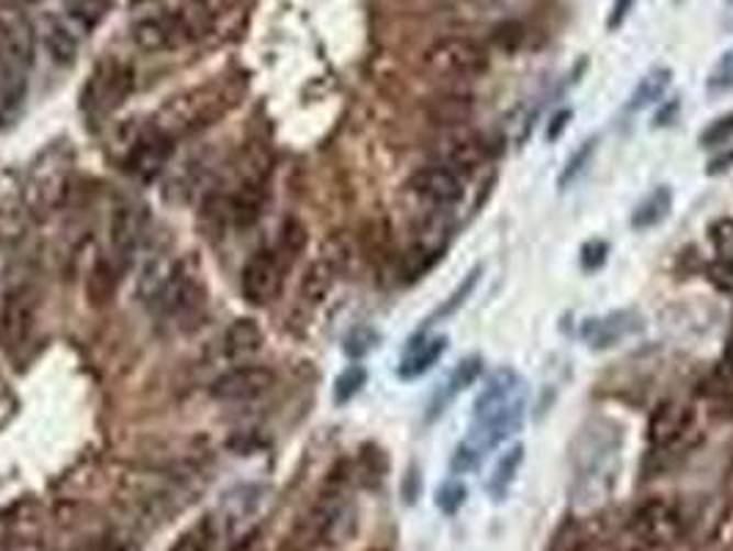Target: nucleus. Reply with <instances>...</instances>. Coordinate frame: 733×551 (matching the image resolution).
Here are the masks:
<instances>
[{
	"mask_svg": "<svg viewBox=\"0 0 733 551\" xmlns=\"http://www.w3.org/2000/svg\"><path fill=\"white\" fill-rule=\"evenodd\" d=\"M526 384L515 370L499 367L475 400L469 441L480 452L510 439L524 422Z\"/></svg>",
	"mask_w": 733,
	"mask_h": 551,
	"instance_id": "1",
	"label": "nucleus"
},
{
	"mask_svg": "<svg viewBox=\"0 0 733 551\" xmlns=\"http://www.w3.org/2000/svg\"><path fill=\"white\" fill-rule=\"evenodd\" d=\"M34 64V29L23 14L0 12V100L7 106L20 102Z\"/></svg>",
	"mask_w": 733,
	"mask_h": 551,
	"instance_id": "2",
	"label": "nucleus"
},
{
	"mask_svg": "<svg viewBox=\"0 0 733 551\" xmlns=\"http://www.w3.org/2000/svg\"><path fill=\"white\" fill-rule=\"evenodd\" d=\"M204 12H197L193 7L188 9H157V12L144 14L133 25V42L144 53H168L179 51L182 45L193 42L202 23Z\"/></svg>",
	"mask_w": 733,
	"mask_h": 551,
	"instance_id": "3",
	"label": "nucleus"
},
{
	"mask_svg": "<svg viewBox=\"0 0 733 551\" xmlns=\"http://www.w3.org/2000/svg\"><path fill=\"white\" fill-rule=\"evenodd\" d=\"M40 318V296L31 285H18L0 301V351L9 359L23 356Z\"/></svg>",
	"mask_w": 733,
	"mask_h": 551,
	"instance_id": "4",
	"label": "nucleus"
},
{
	"mask_svg": "<svg viewBox=\"0 0 733 551\" xmlns=\"http://www.w3.org/2000/svg\"><path fill=\"white\" fill-rule=\"evenodd\" d=\"M618 469V436L607 430H590L585 433L582 447L577 452V485L582 491H590V499H599L607 494L615 480Z\"/></svg>",
	"mask_w": 733,
	"mask_h": 551,
	"instance_id": "5",
	"label": "nucleus"
},
{
	"mask_svg": "<svg viewBox=\"0 0 733 551\" xmlns=\"http://www.w3.org/2000/svg\"><path fill=\"white\" fill-rule=\"evenodd\" d=\"M491 62H488V53L482 51L477 42L464 40V36H447V40H438L431 51L425 53V69L431 75L442 80H455V84H464V80H477L480 75L488 73Z\"/></svg>",
	"mask_w": 733,
	"mask_h": 551,
	"instance_id": "6",
	"label": "nucleus"
},
{
	"mask_svg": "<svg viewBox=\"0 0 733 551\" xmlns=\"http://www.w3.org/2000/svg\"><path fill=\"white\" fill-rule=\"evenodd\" d=\"M285 271V260L270 249H259L248 256L241 271V293L248 307H268L279 296Z\"/></svg>",
	"mask_w": 733,
	"mask_h": 551,
	"instance_id": "7",
	"label": "nucleus"
},
{
	"mask_svg": "<svg viewBox=\"0 0 733 551\" xmlns=\"http://www.w3.org/2000/svg\"><path fill=\"white\" fill-rule=\"evenodd\" d=\"M149 232V212L141 201H122L113 207L111 223H108V240H111V260L124 271L141 243Z\"/></svg>",
	"mask_w": 733,
	"mask_h": 551,
	"instance_id": "8",
	"label": "nucleus"
},
{
	"mask_svg": "<svg viewBox=\"0 0 733 551\" xmlns=\"http://www.w3.org/2000/svg\"><path fill=\"white\" fill-rule=\"evenodd\" d=\"M632 532L640 543L670 546L684 532V513L670 499H648L632 513Z\"/></svg>",
	"mask_w": 733,
	"mask_h": 551,
	"instance_id": "9",
	"label": "nucleus"
},
{
	"mask_svg": "<svg viewBox=\"0 0 733 551\" xmlns=\"http://www.w3.org/2000/svg\"><path fill=\"white\" fill-rule=\"evenodd\" d=\"M276 384L274 370L265 364H237L213 381L210 395L219 403H252L268 395Z\"/></svg>",
	"mask_w": 733,
	"mask_h": 551,
	"instance_id": "10",
	"label": "nucleus"
},
{
	"mask_svg": "<svg viewBox=\"0 0 733 551\" xmlns=\"http://www.w3.org/2000/svg\"><path fill=\"white\" fill-rule=\"evenodd\" d=\"M174 155V139L168 130L149 128L130 144L127 157H124V168L133 174L141 183L155 179L163 168L168 166Z\"/></svg>",
	"mask_w": 733,
	"mask_h": 551,
	"instance_id": "11",
	"label": "nucleus"
},
{
	"mask_svg": "<svg viewBox=\"0 0 733 551\" xmlns=\"http://www.w3.org/2000/svg\"><path fill=\"white\" fill-rule=\"evenodd\" d=\"M692 425V408L687 403L678 400H662L654 408L648 419V447L654 455H665V452L676 450L689 433Z\"/></svg>",
	"mask_w": 733,
	"mask_h": 551,
	"instance_id": "12",
	"label": "nucleus"
},
{
	"mask_svg": "<svg viewBox=\"0 0 733 551\" xmlns=\"http://www.w3.org/2000/svg\"><path fill=\"white\" fill-rule=\"evenodd\" d=\"M409 190L417 196V199L427 201L433 207H455L460 199H464L466 188H464V177L455 174L453 168L447 166H425L409 179Z\"/></svg>",
	"mask_w": 733,
	"mask_h": 551,
	"instance_id": "13",
	"label": "nucleus"
},
{
	"mask_svg": "<svg viewBox=\"0 0 733 551\" xmlns=\"http://www.w3.org/2000/svg\"><path fill=\"white\" fill-rule=\"evenodd\" d=\"M643 326V318H640L634 309H618V312L604 315V318L585 320L579 334H582V340L588 342L593 351H607V348H615L618 342L640 334Z\"/></svg>",
	"mask_w": 733,
	"mask_h": 551,
	"instance_id": "14",
	"label": "nucleus"
},
{
	"mask_svg": "<svg viewBox=\"0 0 733 551\" xmlns=\"http://www.w3.org/2000/svg\"><path fill=\"white\" fill-rule=\"evenodd\" d=\"M155 307L168 318H188L202 307V285H199L197 273L188 271L186 265H177V273L166 285V290L157 296Z\"/></svg>",
	"mask_w": 733,
	"mask_h": 551,
	"instance_id": "15",
	"label": "nucleus"
},
{
	"mask_svg": "<svg viewBox=\"0 0 733 551\" xmlns=\"http://www.w3.org/2000/svg\"><path fill=\"white\" fill-rule=\"evenodd\" d=\"M130 91H133V69L113 62L102 73H97L91 84V102H97L102 111H113L127 100Z\"/></svg>",
	"mask_w": 733,
	"mask_h": 551,
	"instance_id": "16",
	"label": "nucleus"
},
{
	"mask_svg": "<svg viewBox=\"0 0 733 551\" xmlns=\"http://www.w3.org/2000/svg\"><path fill=\"white\" fill-rule=\"evenodd\" d=\"M444 351H447V337H414L406 348L398 375L406 381L420 378L427 370H433V364L444 356Z\"/></svg>",
	"mask_w": 733,
	"mask_h": 551,
	"instance_id": "17",
	"label": "nucleus"
},
{
	"mask_svg": "<svg viewBox=\"0 0 733 551\" xmlns=\"http://www.w3.org/2000/svg\"><path fill=\"white\" fill-rule=\"evenodd\" d=\"M263 329H259L257 320L252 318H241L235 320V323L226 329L224 334V353L230 359H235V362H241V359H248L254 356V353L263 348Z\"/></svg>",
	"mask_w": 733,
	"mask_h": 551,
	"instance_id": "18",
	"label": "nucleus"
},
{
	"mask_svg": "<svg viewBox=\"0 0 733 551\" xmlns=\"http://www.w3.org/2000/svg\"><path fill=\"white\" fill-rule=\"evenodd\" d=\"M119 279H122V267H119L111 256H100V260L95 262V267L89 271V276H86L89 301L95 304V307H102V304L111 301Z\"/></svg>",
	"mask_w": 733,
	"mask_h": 551,
	"instance_id": "19",
	"label": "nucleus"
},
{
	"mask_svg": "<svg viewBox=\"0 0 733 551\" xmlns=\"http://www.w3.org/2000/svg\"><path fill=\"white\" fill-rule=\"evenodd\" d=\"M670 84H673V69L654 67L651 73H645L643 78H640L637 86H634L632 97H629V102H626V111L637 113V111H645L648 106H654V102H659L662 95L670 89Z\"/></svg>",
	"mask_w": 733,
	"mask_h": 551,
	"instance_id": "20",
	"label": "nucleus"
},
{
	"mask_svg": "<svg viewBox=\"0 0 733 551\" xmlns=\"http://www.w3.org/2000/svg\"><path fill=\"white\" fill-rule=\"evenodd\" d=\"M488 157V146L482 144L480 139H460V141H453V144L444 150L442 155V166L453 168L455 174H475L477 168L486 163Z\"/></svg>",
	"mask_w": 733,
	"mask_h": 551,
	"instance_id": "21",
	"label": "nucleus"
},
{
	"mask_svg": "<svg viewBox=\"0 0 733 551\" xmlns=\"http://www.w3.org/2000/svg\"><path fill=\"white\" fill-rule=\"evenodd\" d=\"M334 282H336V262L331 260V256H320V260H314L312 265L307 267V273H303L301 298L307 304H312V307H318V304L331 293Z\"/></svg>",
	"mask_w": 733,
	"mask_h": 551,
	"instance_id": "22",
	"label": "nucleus"
},
{
	"mask_svg": "<svg viewBox=\"0 0 733 551\" xmlns=\"http://www.w3.org/2000/svg\"><path fill=\"white\" fill-rule=\"evenodd\" d=\"M177 265L179 262H174L171 256H166V254H157L155 260L146 262L144 271H141V276H138V298L155 304L157 296L166 290V285L171 282V276L177 273Z\"/></svg>",
	"mask_w": 733,
	"mask_h": 551,
	"instance_id": "23",
	"label": "nucleus"
},
{
	"mask_svg": "<svg viewBox=\"0 0 733 551\" xmlns=\"http://www.w3.org/2000/svg\"><path fill=\"white\" fill-rule=\"evenodd\" d=\"M670 207H673V190L667 188V185H659V188L651 190V194L634 207L632 227L640 229V232H643V229L659 227V223L670 216Z\"/></svg>",
	"mask_w": 733,
	"mask_h": 551,
	"instance_id": "24",
	"label": "nucleus"
},
{
	"mask_svg": "<svg viewBox=\"0 0 733 551\" xmlns=\"http://www.w3.org/2000/svg\"><path fill=\"white\" fill-rule=\"evenodd\" d=\"M521 463H524V447L521 444H515L513 450H508L502 458H499L497 469H493L491 477H488V483H486L488 496H491L493 502H502L504 496H508V488L513 485Z\"/></svg>",
	"mask_w": 733,
	"mask_h": 551,
	"instance_id": "25",
	"label": "nucleus"
},
{
	"mask_svg": "<svg viewBox=\"0 0 733 551\" xmlns=\"http://www.w3.org/2000/svg\"><path fill=\"white\" fill-rule=\"evenodd\" d=\"M42 36H45V47H47V53H51L53 62L62 64V67L75 64V56H78V40L69 34V29L62 23V20H56V18L47 20Z\"/></svg>",
	"mask_w": 733,
	"mask_h": 551,
	"instance_id": "26",
	"label": "nucleus"
},
{
	"mask_svg": "<svg viewBox=\"0 0 733 551\" xmlns=\"http://www.w3.org/2000/svg\"><path fill=\"white\" fill-rule=\"evenodd\" d=\"M309 243V232L307 227H303L298 218H287L285 223H281V232H279V249H276V254L285 260V265L290 267V262H296L298 256L303 254V249H307Z\"/></svg>",
	"mask_w": 733,
	"mask_h": 551,
	"instance_id": "27",
	"label": "nucleus"
},
{
	"mask_svg": "<svg viewBox=\"0 0 733 551\" xmlns=\"http://www.w3.org/2000/svg\"><path fill=\"white\" fill-rule=\"evenodd\" d=\"M62 3L69 20H75L84 31L97 29L108 14V7H111V0H62Z\"/></svg>",
	"mask_w": 733,
	"mask_h": 551,
	"instance_id": "28",
	"label": "nucleus"
},
{
	"mask_svg": "<svg viewBox=\"0 0 733 551\" xmlns=\"http://www.w3.org/2000/svg\"><path fill=\"white\" fill-rule=\"evenodd\" d=\"M480 373H482V359L480 356L464 359V362H460L458 367H455L453 378L447 381V386H444L442 400H438V406H444V403H449V400H453V397H458L464 389H469V386L475 384L477 378H480Z\"/></svg>",
	"mask_w": 733,
	"mask_h": 551,
	"instance_id": "29",
	"label": "nucleus"
},
{
	"mask_svg": "<svg viewBox=\"0 0 733 551\" xmlns=\"http://www.w3.org/2000/svg\"><path fill=\"white\" fill-rule=\"evenodd\" d=\"M215 538H219V532H215L213 521L204 518V521H199L197 527H191L188 532L179 535V540L171 546V551H213Z\"/></svg>",
	"mask_w": 733,
	"mask_h": 551,
	"instance_id": "30",
	"label": "nucleus"
},
{
	"mask_svg": "<svg viewBox=\"0 0 733 551\" xmlns=\"http://www.w3.org/2000/svg\"><path fill=\"white\" fill-rule=\"evenodd\" d=\"M480 273H482V267H480V265H477L471 273H466V279L460 282L458 287H455V293H453V296H449V301L444 304L442 309H438L436 318H433V320H438V318H449V315L458 312V309L466 304V298H469L471 293H475V287L480 285Z\"/></svg>",
	"mask_w": 733,
	"mask_h": 551,
	"instance_id": "31",
	"label": "nucleus"
},
{
	"mask_svg": "<svg viewBox=\"0 0 733 551\" xmlns=\"http://www.w3.org/2000/svg\"><path fill=\"white\" fill-rule=\"evenodd\" d=\"M593 152H596V139H588L582 146H579L577 152H574L571 157H568V163H566V168L560 172V179H557V185H560V188H568V185H571L574 179H577L579 174L588 168Z\"/></svg>",
	"mask_w": 733,
	"mask_h": 551,
	"instance_id": "32",
	"label": "nucleus"
},
{
	"mask_svg": "<svg viewBox=\"0 0 733 551\" xmlns=\"http://www.w3.org/2000/svg\"><path fill=\"white\" fill-rule=\"evenodd\" d=\"M706 89H709L711 95H725V91L733 89V47L722 53L720 62L714 64V69L709 73V84H706Z\"/></svg>",
	"mask_w": 733,
	"mask_h": 551,
	"instance_id": "33",
	"label": "nucleus"
},
{
	"mask_svg": "<svg viewBox=\"0 0 733 551\" xmlns=\"http://www.w3.org/2000/svg\"><path fill=\"white\" fill-rule=\"evenodd\" d=\"M464 502H466V488L464 483H458V480H447L436 494L438 510L447 513V516H455V513L464 507Z\"/></svg>",
	"mask_w": 733,
	"mask_h": 551,
	"instance_id": "34",
	"label": "nucleus"
},
{
	"mask_svg": "<svg viewBox=\"0 0 733 551\" xmlns=\"http://www.w3.org/2000/svg\"><path fill=\"white\" fill-rule=\"evenodd\" d=\"M480 461H482V452L477 450V447L471 444L469 439H466L464 444H458V450L453 452L449 469H453L455 474H469V472H475L477 466H480Z\"/></svg>",
	"mask_w": 733,
	"mask_h": 551,
	"instance_id": "35",
	"label": "nucleus"
},
{
	"mask_svg": "<svg viewBox=\"0 0 733 551\" xmlns=\"http://www.w3.org/2000/svg\"><path fill=\"white\" fill-rule=\"evenodd\" d=\"M733 139V113H725V117L714 119V122L709 124V128L700 133V144L703 146H717V144H725V141Z\"/></svg>",
	"mask_w": 733,
	"mask_h": 551,
	"instance_id": "36",
	"label": "nucleus"
},
{
	"mask_svg": "<svg viewBox=\"0 0 733 551\" xmlns=\"http://www.w3.org/2000/svg\"><path fill=\"white\" fill-rule=\"evenodd\" d=\"M607 251H610V245L604 243V240H590V243L582 245V254H579V262H582L585 271H599L601 265L607 262Z\"/></svg>",
	"mask_w": 733,
	"mask_h": 551,
	"instance_id": "37",
	"label": "nucleus"
},
{
	"mask_svg": "<svg viewBox=\"0 0 733 551\" xmlns=\"http://www.w3.org/2000/svg\"><path fill=\"white\" fill-rule=\"evenodd\" d=\"M364 386V370L362 367H351L342 373V378L336 381V400L345 403L356 395L358 389Z\"/></svg>",
	"mask_w": 733,
	"mask_h": 551,
	"instance_id": "38",
	"label": "nucleus"
},
{
	"mask_svg": "<svg viewBox=\"0 0 733 551\" xmlns=\"http://www.w3.org/2000/svg\"><path fill=\"white\" fill-rule=\"evenodd\" d=\"M634 3H637V0H612L610 20H607V29H610V31L623 29V23H626L629 14H632Z\"/></svg>",
	"mask_w": 733,
	"mask_h": 551,
	"instance_id": "39",
	"label": "nucleus"
},
{
	"mask_svg": "<svg viewBox=\"0 0 733 551\" xmlns=\"http://www.w3.org/2000/svg\"><path fill=\"white\" fill-rule=\"evenodd\" d=\"M711 279L720 290L733 293V260H722L711 267Z\"/></svg>",
	"mask_w": 733,
	"mask_h": 551,
	"instance_id": "40",
	"label": "nucleus"
},
{
	"mask_svg": "<svg viewBox=\"0 0 733 551\" xmlns=\"http://www.w3.org/2000/svg\"><path fill=\"white\" fill-rule=\"evenodd\" d=\"M571 108H563V111H557L555 117H552V124H548V130H546V139L548 141H555V139H560L563 133H566L568 130V122H571Z\"/></svg>",
	"mask_w": 733,
	"mask_h": 551,
	"instance_id": "41",
	"label": "nucleus"
},
{
	"mask_svg": "<svg viewBox=\"0 0 733 551\" xmlns=\"http://www.w3.org/2000/svg\"><path fill=\"white\" fill-rule=\"evenodd\" d=\"M711 238H714V243L720 245L722 251H731L733 249V221L714 223V229H711Z\"/></svg>",
	"mask_w": 733,
	"mask_h": 551,
	"instance_id": "42",
	"label": "nucleus"
},
{
	"mask_svg": "<svg viewBox=\"0 0 733 551\" xmlns=\"http://www.w3.org/2000/svg\"><path fill=\"white\" fill-rule=\"evenodd\" d=\"M731 163H733V152H731V155L720 157V161H714V166H709V174H720V172H725V168L731 166Z\"/></svg>",
	"mask_w": 733,
	"mask_h": 551,
	"instance_id": "43",
	"label": "nucleus"
},
{
	"mask_svg": "<svg viewBox=\"0 0 733 551\" xmlns=\"http://www.w3.org/2000/svg\"><path fill=\"white\" fill-rule=\"evenodd\" d=\"M725 362H728V367L733 370V331H731V337H728V348H725Z\"/></svg>",
	"mask_w": 733,
	"mask_h": 551,
	"instance_id": "44",
	"label": "nucleus"
},
{
	"mask_svg": "<svg viewBox=\"0 0 733 551\" xmlns=\"http://www.w3.org/2000/svg\"><path fill=\"white\" fill-rule=\"evenodd\" d=\"M634 551H670L667 546H654V543H640V549Z\"/></svg>",
	"mask_w": 733,
	"mask_h": 551,
	"instance_id": "45",
	"label": "nucleus"
},
{
	"mask_svg": "<svg viewBox=\"0 0 733 551\" xmlns=\"http://www.w3.org/2000/svg\"><path fill=\"white\" fill-rule=\"evenodd\" d=\"M0 551H9V549H7V546H0Z\"/></svg>",
	"mask_w": 733,
	"mask_h": 551,
	"instance_id": "46",
	"label": "nucleus"
},
{
	"mask_svg": "<svg viewBox=\"0 0 733 551\" xmlns=\"http://www.w3.org/2000/svg\"><path fill=\"white\" fill-rule=\"evenodd\" d=\"M25 3H36V0H25Z\"/></svg>",
	"mask_w": 733,
	"mask_h": 551,
	"instance_id": "47",
	"label": "nucleus"
},
{
	"mask_svg": "<svg viewBox=\"0 0 733 551\" xmlns=\"http://www.w3.org/2000/svg\"><path fill=\"white\" fill-rule=\"evenodd\" d=\"M0 124H3V113H0Z\"/></svg>",
	"mask_w": 733,
	"mask_h": 551,
	"instance_id": "48",
	"label": "nucleus"
}]
</instances>
